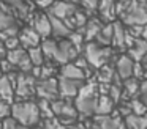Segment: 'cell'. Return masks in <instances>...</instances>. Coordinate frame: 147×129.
Returning a JSON list of instances; mask_svg holds the SVG:
<instances>
[{
  "label": "cell",
  "instance_id": "8992f818",
  "mask_svg": "<svg viewBox=\"0 0 147 129\" xmlns=\"http://www.w3.org/2000/svg\"><path fill=\"white\" fill-rule=\"evenodd\" d=\"M84 80H74V79L67 77H57V88H59V96L63 99H74L79 91L81 85Z\"/></svg>",
  "mask_w": 147,
  "mask_h": 129
},
{
  "label": "cell",
  "instance_id": "d6a6232c",
  "mask_svg": "<svg viewBox=\"0 0 147 129\" xmlns=\"http://www.w3.org/2000/svg\"><path fill=\"white\" fill-rule=\"evenodd\" d=\"M3 46H5V49H7V50H10V49H14V47L21 46V44H19L18 36H8L7 39H3Z\"/></svg>",
  "mask_w": 147,
  "mask_h": 129
},
{
  "label": "cell",
  "instance_id": "4dcf8cb0",
  "mask_svg": "<svg viewBox=\"0 0 147 129\" xmlns=\"http://www.w3.org/2000/svg\"><path fill=\"white\" fill-rule=\"evenodd\" d=\"M136 98H139V99L147 106V79L141 80V84H139V91H138V96H136Z\"/></svg>",
  "mask_w": 147,
  "mask_h": 129
},
{
  "label": "cell",
  "instance_id": "cb8c5ba5",
  "mask_svg": "<svg viewBox=\"0 0 147 129\" xmlns=\"http://www.w3.org/2000/svg\"><path fill=\"white\" fill-rule=\"evenodd\" d=\"M26 55H27V50L24 49V47L18 46V47H14V49L7 50V55H5V58H7L8 61H10L11 65H13L14 68H16V66L21 63V60H22Z\"/></svg>",
  "mask_w": 147,
  "mask_h": 129
},
{
  "label": "cell",
  "instance_id": "d590c367",
  "mask_svg": "<svg viewBox=\"0 0 147 129\" xmlns=\"http://www.w3.org/2000/svg\"><path fill=\"white\" fill-rule=\"evenodd\" d=\"M142 65H144V68L147 69V57H146V60H144V61H142Z\"/></svg>",
  "mask_w": 147,
  "mask_h": 129
},
{
  "label": "cell",
  "instance_id": "5bb4252c",
  "mask_svg": "<svg viewBox=\"0 0 147 129\" xmlns=\"http://www.w3.org/2000/svg\"><path fill=\"white\" fill-rule=\"evenodd\" d=\"M98 17L103 22H112L117 19L115 16V0H100L98 2Z\"/></svg>",
  "mask_w": 147,
  "mask_h": 129
},
{
  "label": "cell",
  "instance_id": "603a6c76",
  "mask_svg": "<svg viewBox=\"0 0 147 129\" xmlns=\"http://www.w3.org/2000/svg\"><path fill=\"white\" fill-rule=\"evenodd\" d=\"M114 76H115V69L109 61L96 69V84H111L114 80Z\"/></svg>",
  "mask_w": 147,
  "mask_h": 129
},
{
  "label": "cell",
  "instance_id": "4fadbf2b",
  "mask_svg": "<svg viewBox=\"0 0 147 129\" xmlns=\"http://www.w3.org/2000/svg\"><path fill=\"white\" fill-rule=\"evenodd\" d=\"M125 33L127 28L120 21H112V41H111V47L115 50H125Z\"/></svg>",
  "mask_w": 147,
  "mask_h": 129
},
{
  "label": "cell",
  "instance_id": "f35d334b",
  "mask_svg": "<svg viewBox=\"0 0 147 129\" xmlns=\"http://www.w3.org/2000/svg\"><path fill=\"white\" fill-rule=\"evenodd\" d=\"M90 129H92V126H90Z\"/></svg>",
  "mask_w": 147,
  "mask_h": 129
},
{
  "label": "cell",
  "instance_id": "7c38bea8",
  "mask_svg": "<svg viewBox=\"0 0 147 129\" xmlns=\"http://www.w3.org/2000/svg\"><path fill=\"white\" fill-rule=\"evenodd\" d=\"M122 121H123V118L119 116L117 113H114V115H93L92 129H117Z\"/></svg>",
  "mask_w": 147,
  "mask_h": 129
},
{
  "label": "cell",
  "instance_id": "8d00e7d4",
  "mask_svg": "<svg viewBox=\"0 0 147 129\" xmlns=\"http://www.w3.org/2000/svg\"><path fill=\"white\" fill-rule=\"evenodd\" d=\"M0 76H2V69H0Z\"/></svg>",
  "mask_w": 147,
  "mask_h": 129
},
{
  "label": "cell",
  "instance_id": "484cf974",
  "mask_svg": "<svg viewBox=\"0 0 147 129\" xmlns=\"http://www.w3.org/2000/svg\"><path fill=\"white\" fill-rule=\"evenodd\" d=\"M27 57H29V60L32 61L33 66H41L43 63L46 61L45 55H43V50H41L40 46L32 47V49H27Z\"/></svg>",
  "mask_w": 147,
  "mask_h": 129
},
{
  "label": "cell",
  "instance_id": "6da1fadb",
  "mask_svg": "<svg viewBox=\"0 0 147 129\" xmlns=\"http://www.w3.org/2000/svg\"><path fill=\"white\" fill-rule=\"evenodd\" d=\"M10 116L16 123H19L22 126H27V128H33L41 120L36 101H33V99L13 101L11 102V115Z\"/></svg>",
  "mask_w": 147,
  "mask_h": 129
},
{
  "label": "cell",
  "instance_id": "9a60e30c",
  "mask_svg": "<svg viewBox=\"0 0 147 129\" xmlns=\"http://www.w3.org/2000/svg\"><path fill=\"white\" fill-rule=\"evenodd\" d=\"M59 76L67 79H74V80H86V74L81 68H78L73 61H68L65 65L59 66Z\"/></svg>",
  "mask_w": 147,
  "mask_h": 129
},
{
  "label": "cell",
  "instance_id": "30bf717a",
  "mask_svg": "<svg viewBox=\"0 0 147 129\" xmlns=\"http://www.w3.org/2000/svg\"><path fill=\"white\" fill-rule=\"evenodd\" d=\"M18 39H19L21 47H24L26 50L27 49H32V47L40 46V43H41V36H40V35L36 33L32 27L21 28L19 33H18Z\"/></svg>",
  "mask_w": 147,
  "mask_h": 129
},
{
  "label": "cell",
  "instance_id": "52a82bcc",
  "mask_svg": "<svg viewBox=\"0 0 147 129\" xmlns=\"http://www.w3.org/2000/svg\"><path fill=\"white\" fill-rule=\"evenodd\" d=\"M76 9H78V6L73 2H70V0H54V3L46 9V13L63 21V19L70 17Z\"/></svg>",
  "mask_w": 147,
  "mask_h": 129
},
{
  "label": "cell",
  "instance_id": "e0dca14e",
  "mask_svg": "<svg viewBox=\"0 0 147 129\" xmlns=\"http://www.w3.org/2000/svg\"><path fill=\"white\" fill-rule=\"evenodd\" d=\"M103 24H105V22H103L100 17H92V16H89L86 25L82 27V35H84L86 43H87V41H93V39H95L96 33L100 31V28H101Z\"/></svg>",
  "mask_w": 147,
  "mask_h": 129
},
{
  "label": "cell",
  "instance_id": "3957f363",
  "mask_svg": "<svg viewBox=\"0 0 147 129\" xmlns=\"http://www.w3.org/2000/svg\"><path fill=\"white\" fill-rule=\"evenodd\" d=\"M51 109H52V113H54V118L65 126H70L79 120V113L74 107L73 99L59 98L55 101H51Z\"/></svg>",
  "mask_w": 147,
  "mask_h": 129
},
{
  "label": "cell",
  "instance_id": "8fae6325",
  "mask_svg": "<svg viewBox=\"0 0 147 129\" xmlns=\"http://www.w3.org/2000/svg\"><path fill=\"white\" fill-rule=\"evenodd\" d=\"M125 50L133 61H144L147 57V41L142 38H134V41Z\"/></svg>",
  "mask_w": 147,
  "mask_h": 129
},
{
  "label": "cell",
  "instance_id": "2e32d148",
  "mask_svg": "<svg viewBox=\"0 0 147 129\" xmlns=\"http://www.w3.org/2000/svg\"><path fill=\"white\" fill-rule=\"evenodd\" d=\"M139 84L141 80L136 77H128L125 80H122V99H133L138 96V91H139Z\"/></svg>",
  "mask_w": 147,
  "mask_h": 129
},
{
  "label": "cell",
  "instance_id": "ac0fdd59",
  "mask_svg": "<svg viewBox=\"0 0 147 129\" xmlns=\"http://www.w3.org/2000/svg\"><path fill=\"white\" fill-rule=\"evenodd\" d=\"M49 21H51V38H54V39H62V38H67L68 35L71 33L68 25L65 24L62 19H57V17L49 14Z\"/></svg>",
  "mask_w": 147,
  "mask_h": 129
},
{
  "label": "cell",
  "instance_id": "836d02e7",
  "mask_svg": "<svg viewBox=\"0 0 147 129\" xmlns=\"http://www.w3.org/2000/svg\"><path fill=\"white\" fill-rule=\"evenodd\" d=\"M32 3L36 6V8H41V9H48L49 6L54 3V0H32Z\"/></svg>",
  "mask_w": 147,
  "mask_h": 129
},
{
  "label": "cell",
  "instance_id": "7a4b0ae2",
  "mask_svg": "<svg viewBox=\"0 0 147 129\" xmlns=\"http://www.w3.org/2000/svg\"><path fill=\"white\" fill-rule=\"evenodd\" d=\"M84 57L93 69H98L103 65L112 61L114 49L111 46H100L95 41H87L84 44Z\"/></svg>",
  "mask_w": 147,
  "mask_h": 129
},
{
  "label": "cell",
  "instance_id": "9c48e42d",
  "mask_svg": "<svg viewBox=\"0 0 147 129\" xmlns=\"http://www.w3.org/2000/svg\"><path fill=\"white\" fill-rule=\"evenodd\" d=\"M133 65H134V61L127 53H120L115 58V63H114V69H115L117 77L120 80H125V79L131 77L133 76Z\"/></svg>",
  "mask_w": 147,
  "mask_h": 129
},
{
  "label": "cell",
  "instance_id": "74e56055",
  "mask_svg": "<svg viewBox=\"0 0 147 129\" xmlns=\"http://www.w3.org/2000/svg\"><path fill=\"white\" fill-rule=\"evenodd\" d=\"M144 2H146V3H147V0H144Z\"/></svg>",
  "mask_w": 147,
  "mask_h": 129
},
{
  "label": "cell",
  "instance_id": "ffe728a7",
  "mask_svg": "<svg viewBox=\"0 0 147 129\" xmlns=\"http://www.w3.org/2000/svg\"><path fill=\"white\" fill-rule=\"evenodd\" d=\"M125 129H147V113L144 115H134L130 113L123 118Z\"/></svg>",
  "mask_w": 147,
  "mask_h": 129
},
{
  "label": "cell",
  "instance_id": "f546056e",
  "mask_svg": "<svg viewBox=\"0 0 147 129\" xmlns=\"http://www.w3.org/2000/svg\"><path fill=\"white\" fill-rule=\"evenodd\" d=\"M10 115H11V102L0 101V120L10 118Z\"/></svg>",
  "mask_w": 147,
  "mask_h": 129
},
{
  "label": "cell",
  "instance_id": "1f68e13d",
  "mask_svg": "<svg viewBox=\"0 0 147 129\" xmlns=\"http://www.w3.org/2000/svg\"><path fill=\"white\" fill-rule=\"evenodd\" d=\"M3 129H30V128H27V126H22V124H19V123H16L13 118H5L3 120Z\"/></svg>",
  "mask_w": 147,
  "mask_h": 129
},
{
  "label": "cell",
  "instance_id": "f1b7e54d",
  "mask_svg": "<svg viewBox=\"0 0 147 129\" xmlns=\"http://www.w3.org/2000/svg\"><path fill=\"white\" fill-rule=\"evenodd\" d=\"M130 109H131V113H134V115H144V113H147V106L139 98L130 99Z\"/></svg>",
  "mask_w": 147,
  "mask_h": 129
},
{
  "label": "cell",
  "instance_id": "d4e9b609",
  "mask_svg": "<svg viewBox=\"0 0 147 129\" xmlns=\"http://www.w3.org/2000/svg\"><path fill=\"white\" fill-rule=\"evenodd\" d=\"M13 25H18L16 17H14L8 9H5L3 6H0V31L7 30V28L13 27Z\"/></svg>",
  "mask_w": 147,
  "mask_h": 129
},
{
  "label": "cell",
  "instance_id": "e575fe53",
  "mask_svg": "<svg viewBox=\"0 0 147 129\" xmlns=\"http://www.w3.org/2000/svg\"><path fill=\"white\" fill-rule=\"evenodd\" d=\"M5 55H7V49H5L3 43L0 41V60H2V58H5Z\"/></svg>",
  "mask_w": 147,
  "mask_h": 129
},
{
  "label": "cell",
  "instance_id": "5b68a950",
  "mask_svg": "<svg viewBox=\"0 0 147 129\" xmlns=\"http://www.w3.org/2000/svg\"><path fill=\"white\" fill-rule=\"evenodd\" d=\"M35 96L38 99L55 101L59 99V88H57V77H46L38 79L35 84Z\"/></svg>",
  "mask_w": 147,
  "mask_h": 129
},
{
  "label": "cell",
  "instance_id": "44dd1931",
  "mask_svg": "<svg viewBox=\"0 0 147 129\" xmlns=\"http://www.w3.org/2000/svg\"><path fill=\"white\" fill-rule=\"evenodd\" d=\"M0 101H7V102L14 101V87L5 74L0 76Z\"/></svg>",
  "mask_w": 147,
  "mask_h": 129
},
{
  "label": "cell",
  "instance_id": "277c9868",
  "mask_svg": "<svg viewBox=\"0 0 147 129\" xmlns=\"http://www.w3.org/2000/svg\"><path fill=\"white\" fill-rule=\"evenodd\" d=\"M35 84L36 79L29 72L18 71V80L14 85V101H27L35 98Z\"/></svg>",
  "mask_w": 147,
  "mask_h": 129
},
{
  "label": "cell",
  "instance_id": "7402d4cb",
  "mask_svg": "<svg viewBox=\"0 0 147 129\" xmlns=\"http://www.w3.org/2000/svg\"><path fill=\"white\" fill-rule=\"evenodd\" d=\"M95 43H98L100 46H111L112 41V22H105L100 28V31L95 36Z\"/></svg>",
  "mask_w": 147,
  "mask_h": 129
},
{
  "label": "cell",
  "instance_id": "ba28073f",
  "mask_svg": "<svg viewBox=\"0 0 147 129\" xmlns=\"http://www.w3.org/2000/svg\"><path fill=\"white\" fill-rule=\"evenodd\" d=\"M32 28L41 36V39L51 38V21L48 13H35L32 16Z\"/></svg>",
  "mask_w": 147,
  "mask_h": 129
},
{
  "label": "cell",
  "instance_id": "d6986e66",
  "mask_svg": "<svg viewBox=\"0 0 147 129\" xmlns=\"http://www.w3.org/2000/svg\"><path fill=\"white\" fill-rule=\"evenodd\" d=\"M115 104L108 94H98L95 102V115H111Z\"/></svg>",
  "mask_w": 147,
  "mask_h": 129
},
{
  "label": "cell",
  "instance_id": "83f0119b",
  "mask_svg": "<svg viewBox=\"0 0 147 129\" xmlns=\"http://www.w3.org/2000/svg\"><path fill=\"white\" fill-rule=\"evenodd\" d=\"M36 106H38L41 120H45V118H54V113H52V109H51V101L40 99L38 102H36Z\"/></svg>",
  "mask_w": 147,
  "mask_h": 129
},
{
  "label": "cell",
  "instance_id": "4316f807",
  "mask_svg": "<svg viewBox=\"0 0 147 129\" xmlns=\"http://www.w3.org/2000/svg\"><path fill=\"white\" fill-rule=\"evenodd\" d=\"M70 2H73L76 6H79L81 9H84V11L90 16V13H95L96 11L100 0H70Z\"/></svg>",
  "mask_w": 147,
  "mask_h": 129
}]
</instances>
